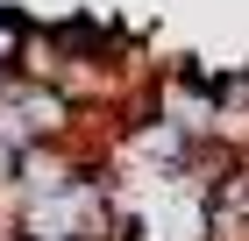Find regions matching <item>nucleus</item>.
Instances as JSON below:
<instances>
[{"instance_id":"f257e3e1","label":"nucleus","mask_w":249,"mask_h":241,"mask_svg":"<svg viewBox=\"0 0 249 241\" xmlns=\"http://www.w3.org/2000/svg\"><path fill=\"white\" fill-rule=\"evenodd\" d=\"M21 43H29V15H21V7H0V78H15Z\"/></svg>"}]
</instances>
